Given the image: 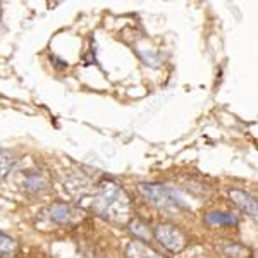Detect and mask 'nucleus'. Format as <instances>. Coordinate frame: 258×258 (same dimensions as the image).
<instances>
[{"label": "nucleus", "instance_id": "f257e3e1", "mask_svg": "<svg viewBox=\"0 0 258 258\" xmlns=\"http://www.w3.org/2000/svg\"><path fill=\"white\" fill-rule=\"evenodd\" d=\"M93 209L105 219L124 220L129 215V198L115 182L103 181L97 188Z\"/></svg>", "mask_w": 258, "mask_h": 258}, {"label": "nucleus", "instance_id": "7ed1b4c3", "mask_svg": "<svg viewBox=\"0 0 258 258\" xmlns=\"http://www.w3.org/2000/svg\"><path fill=\"white\" fill-rule=\"evenodd\" d=\"M153 236L162 246L172 253L181 251L188 244V238H186L184 232L179 227L172 226V224H159L153 231Z\"/></svg>", "mask_w": 258, "mask_h": 258}, {"label": "nucleus", "instance_id": "1a4fd4ad", "mask_svg": "<svg viewBox=\"0 0 258 258\" xmlns=\"http://www.w3.org/2000/svg\"><path fill=\"white\" fill-rule=\"evenodd\" d=\"M205 220L210 224H217V226H236L238 224L236 215L229 214V212H210L205 215Z\"/></svg>", "mask_w": 258, "mask_h": 258}, {"label": "nucleus", "instance_id": "20e7f679", "mask_svg": "<svg viewBox=\"0 0 258 258\" xmlns=\"http://www.w3.org/2000/svg\"><path fill=\"white\" fill-rule=\"evenodd\" d=\"M48 219L60 226H68V224H78L83 219L85 212L80 207L69 205V203H55L47 210Z\"/></svg>", "mask_w": 258, "mask_h": 258}, {"label": "nucleus", "instance_id": "f8f14e48", "mask_svg": "<svg viewBox=\"0 0 258 258\" xmlns=\"http://www.w3.org/2000/svg\"><path fill=\"white\" fill-rule=\"evenodd\" d=\"M18 249V243L7 234L0 232V255H12Z\"/></svg>", "mask_w": 258, "mask_h": 258}, {"label": "nucleus", "instance_id": "423d86ee", "mask_svg": "<svg viewBox=\"0 0 258 258\" xmlns=\"http://www.w3.org/2000/svg\"><path fill=\"white\" fill-rule=\"evenodd\" d=\"M229 197H231V200L236 203V207H238L241 212H244V214L249 215L251 219L258 217V203H256V198L253 197L251 193L243 191V189H231L229 191Z\"/></svg>", "mask_w": 258, "mask_h": 258}, {"label": "nucleus", "instance_id": "f03ea898", "mask_svg": "<svg viewBox=\"0 0 258 258\" xmlns=\"http://www.w3.org/2000/svg\"><path fill=\"white\" fill-rule=\"evenodd\" d=\"M140 193L143 195L153 207H159V209H182V207H184L181 198L164 184L143 182V184H140Z\"/></svg>", "mask_w": 258, "mask_h": 258}, {"label": "nucleus", "instance_id": "39448f33", "mask_svg": "<svg viewBox=\"0 0 258 258\" xmlns=\"http://www.w3.org/2000/svg\"><path fill=\"white\" fill-rule=\"evenodd\" d=\"M52 186V181H50V176L45 170H41L40 167H35L31 170H28L24 174L23 181H21V188H23L26 193L30 195H40L45 193V191L50 189Z\"/></svg>", "mask_w": 258, "mask_h": 258}, {"label": "nucleus", "instance_id": "9d476101", "mask_svg": "<svg viewBox=\"0 0 258 258\" xmlns=\"http://www.w3.org/2000/svg\"><path fill=\"white\" fill-rule=\"evenodd\" d=\"M16 165V155L9 150L0 148V177L7 176Z\"/></svg>", "mask_w": 258, "mask_h": 258}, {"label": "nucleus", "instance_id": "6e6552de", "mask_svg": "<svg viewBox=\"0 0 258 258\" xmlns=\"http://www.w3.org/2000/svg\"><path fill=\"white\" fill-rule=\"evenodd\" d=\"M220 251L227 258H249L251 251L249 248L243 246L239 243H220Z\"/></svg>", "mask_w": 258, "mask_h": 258}, {"label": "nucleus", "instance_id": "0eeeda50", "mask_svg": "<svg viewBox=\"0 0 258 258\" xmlns=\"http://www.w3.org/2000/svg\"><path fill=\"white\" fill-rule=\"evenodd\" d=\"M127 258H165L162 256L160 253H157L155 249H152L147 246L141 241H135V243H129V246L126 249Z\"/></svg>", "mask_w": 258, "mask_h": 258}, {"label": "nucleus", "instance_id": "9b49d317", "mask_svg": "<svg viewBox=\"0 0 258 258\" xmlns=\"http://www.w3.org/2000/svg\"><path fill=\"white\" fill-rule=\"evenodd\" d=\"M129 231L135 236H138V241H148L152 238V231H150L148 226H145L140 219H135L129 222Z\"/></svg>", "mask_w": 258, "mask_h": 258}]
</instances>
